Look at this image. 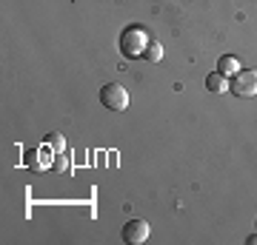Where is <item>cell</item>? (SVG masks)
I'll list each match as a JSON object with an SVG mask.
<instances>
[{
  "mask_svg": "<svg viewBox=\"0 0 257 245\" xmlns=\"http://www.w3.org/2000/svg\"><path fill=\"white\" fill-rule=\"evenodd\" d=\"M246 242H248V245H257V234H251V236L246 239Z\"/></svg>",
  "mask_w": 257,
  "mask_h": 245,
  "instance_id": "obj_10",
  "label": "cell"
},
{
  "mask_svg": "<svg viewBox=\"0 0 257 245\" xmlns=\"http://www.w3.org/2000/svg\"><path fill=\"white\" fill-rule=\"evenodd\" d=\"M143 60H149V63H160V60H163V46L157 43V40H152V43L146 46V52H143Z\"/></svg>",
  "mask_w": 257,
  "mask_h": 245,
  "instance_id": "obj_7",
  "label": "cell"
},
{
  "mask_svg": "<svg viewBox=\"0 0 257 245\" xmlns=\"http://www.w3.org/2000/svg\"><path fill=\"white\" fill-rule=\"evenodd\" d=\"M240 69H243V66H240V60H237L234 55H223L220 60H217V72L226 74V77H234Z\"/></svg>",
  "mask_w": 257,
  "mask_h": 245,
  "instance_id": "obj_6",
  "label": "cell"
},
{
  "mask_svg": "<svg viewBox=\"0 0 257 245\" xmlns=\"http://www.w3.org/2000/svg\"><path fill=\"white\" fill-rule=\"evenodd\" d=\"M152 43V37H149V32L143 26H138V23H128L123 32H120V55L128 57V60H138V57H143V52H146V46Z\"/></svg>",
  "mask_w": 257,
  "mask_h": 245,
  "instance_id": "obj_1",
  "label": "cell"
},
{
  "mask_svg": "<svg viewBox=\"0 0 257 245\" xmlns=\"http://www.w3.org/2000/svg\"><path fill=\"white\" fill-rule=\"evenodd\" d=\"M149 222L146 219H128L126 225H123V242L128 245H143L149 239Z\"/></svg>",
  "mask_w": 257,
  "mask_h": 245,
  "instance_id": "obj_4",
  "label": "cell"
},
{
  "mask_svg": "<svg viewBox=\"0 0 257 245\" xmlns=\"http://www.w3.org/2000/svg\"><path fill=\"white\" fill-rule=\"evenodd\" d=\"M254 228H257V222H254Z\"/></svg>",
  "mask_w": 257,
  "mask_h": 245,
  "instance_id": "obj_11",
  "label": "cell"
},
{
  "mask_svg": "<svg viewBox=\"0 0 257 245\" xmlns=\"http://www.w3.org/2000/svg\"><path fill=\"white\" fill-rule=\"evenodd\" d=\"M229 94L257 97V69H240L234 77H229Z\"/></svg>",
  "mask_w": 257,
  "mask_h": 245,
  "instance_id": "obj_2",
  "label": "cell"
},
{
  "mask_svg": "<svg viewBox=\"0 0 257 245\" xmlns=\"http://www.w3.org/2000/svg\"><path fill=\"white\" fill-rule=\"evenodd\" d=\"M46 143H49V148H55L57 154L66 151V140H63V134H57V131H52V134L46 137Z\"/></svg>",
  "mask_w": 257,
  "mask_h": 245,
  "instance_id": "obj_8",
  "label": "cell"
},
{
  "mask_svg": "<svg viewBox=\"0 0 257 245\" xmlns=\"http://www.w3.org/2000/svg\"><path fill=\"white\" fill-rule=\"evenodd\" d=\"M52 171H57V174L69 171V157H66V151H60V154L55 157V163H52Z\"/></svg>",
  "mask_w": 257,
  "mask_h": 245,
  "instance_id": "obj_9",
  "label": "cell"
},
{
  "mask_svg": "<svg viewBox=\"0 0 257 245\" xmlns=\"http://www.w3.org/2000/svg\"><path fill=\"white\" fill-rule=\"evenodd\" d=\"M100 103H103V109H109V111H123L128 106V91L120 83H106L100 89Z\"/></svg>",
  "mask_w": 257,
  "mask_h": 245,
  "instance_id": "obj_3",
  "label": "cell"
},
{
  "mask_svg": "<svg viewBox=\"0 0 257 245\" xmlns=\"http://www.w3.org/2000/svg\"><path fill=\"white\" fill-rule=\"evenodd\" d=\"M206 89L214 91V94H229V77L220 72H211L209 77H206Z\"/></svg>",
  "mask_w": 257,
  "mask_h": 245,
  "instance_id": "obj_5",
  "label": "cell"
}]
</instances>
